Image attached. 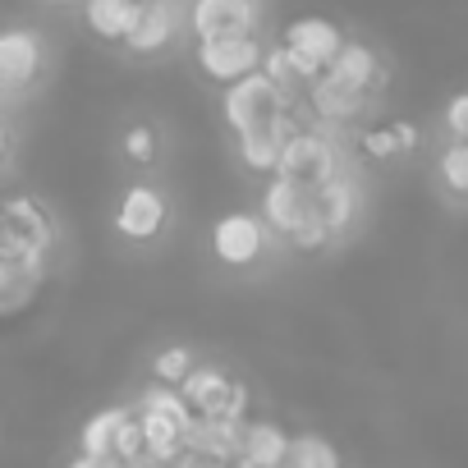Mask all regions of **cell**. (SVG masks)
<instances>
[{
	"mask_svg": "<svg viewBox=\"0 0 468 468\" xmlns=\"http://www.w3.org/2000/svg\"><path fill=\"white\" fill-rule=\"evenodd\" d=\"M225 468H253V463H244V459H234V463H225Z\"/></svg>",
	"mask_w": 468,
	"mask_h": 468,
	"instance_id": "28",
	"label": "cell"
},
{
	"mask_svg": "<svg viewBox=\"0 0 468 468\" xmlns=\"http://www.w3.org/2000/svg\"><path fill=\"white\" fill-rule=\"evenodd\" d=\"M322 74H326L331 83H340V88L367 97V92L377 88V79H381V65H377L372 47H363V42H345V47L335 51V60H331Z\"/></svg>",
	"mask_w": 468,
	"mask_h": 468,
	"instance_id": "13",
	"label": "cell"
},
{
	"mask_svg": "<svg viewBox=\"0 0 468 468\" xmlns=\"http://www.w3.org/2000/svg\"><path fill=\"white\" fill-rule=\"evenodd\" d=\"M124 418H129V409H101V413H92L88 422H83V431H79V450H83V459H111V445H115V431L124 427Z\"/></svg>",
	"mask_w": 468,
	"mask_h": 468,
	"instance_id": "19",
	"label": "cell"
},
{
	"mask_svg": "<svg viewBox=\"0 0 468 468\" xmlns=\"http://www.w3.org/2000/svg\"><path fill=\"white\" fill-rule=\"evenodd\" d=\"M0 161H5V124H0Z\"/></svg>",
	"mask_w": 468,
	"mask_h": 468,
	"instance_id": "27",
	"label": "cell"
},
{
	"mask_svg": "<svg viewBox=\"0 0 468 468\" xmlns=\"http://www.w3.org/2000/svg\"><path fill=\"white\" fill-rule=\"evenodd\" d=\"M152 147H156V143H152V129H129V133H124V152H129L133 161H147Z\"/></svg>",
	"mask_w": 468,
	"mask_h": 468,
	"instance_id": "25",
	"label": "cell"
},
{
	"mask_svg": "<svg viewBox=\"0 0 468 468\" xmlns=\"http://www.w3.org/2000/svg\"><path fill=\"white\" fill-rule=\"evenodd\" d=\"M262 65V47L258 37H216V42H197V69L211 83H239L249 74H258Z\"/></svg>",
	"mask_w": 468,
	"mask_h": 468,
	"instance_id": "6",
	"label": "cell"
},
{
	"mask_svg": "<svg viewBox=\"0 0 468 468\" xmlns=\"http://www.w3.org/2000/svg\"><path fill=\"white\" fill-rule=\"evenodd\" d=\"M445 129H450L459 143H468V92L450 97V106H445Z\"/></svg>",
	"mask_w": 468,
	"mask_h": 468,
	"instance_id": "23",
	"label": "cell"
},
{
	"mask_svg": "<svg viewBox=\"0 0 468 468\" xmlns=\"http://www.w3.org/2000/svg\"><path fill=\"white\" fill-rule=\"evenodd\" d=\"M317 211H313V188H303V184H294V179H271L267 184V193H262V220L271 225V229H281V234H294L313 220Z\"/></svg>",
	"mask_w": 468,
	"mask_h": 468,
	"instance_id": "10",
	"label": "cell"
},
{
	"mask_svg": "<svg viewBox=\"0 0 468 468\" xmlns=\"http://www.w3.org/2000/svg\"><path fill=\"white\" fill-rule=\"evenodd\" d=\"M69 468H120V463H111V459H83V454H79Z\"/></svg>",
	"mask_w": 468,
	"mask_h": 468,
	"instance_id": "26",
	"label": "cell"
},
{
	"mask_svg": "<svg viewBox=\"0 0 468 468\" xmlns=\"http://www.w3.org/2000/svg\"><path fill=\"white\" fill-rule=\"evenodd\" d=\"M188 24H193L197 42L253 37V28H258V5H253V0H193Z\"/></svg>",
	"mask_w": 468,
	"mask_h": 468,
	"instance_id": "7",
	"label": "cell"
},
{
	"mask_svg": "<svg viewBox=\"0 0 468 468\" xmlns=\"http://www.w3.org/2000/svg\"><path fill=\"white\" fill-rule=\"evenodd\" d=\"M161 220H165V202L147 184L129 188L124 202H120V211H115V229L124 234V239H152V234L161 229Z\"/></svg>",
	"mask_w": 468,
	"mask_h": 468,
	"instance_id": "12",
	"label": "cell"
},
{
	"mask_svg": "<svg viewBox=\"0 0 468 468\" xmlns=\"http://www.w3.org/2000/svg\"><path fill=\"white\" fill-rule=\"evenodd\" d=\"M308 101H313V115H317L322 124H349V120L367 106V97H358V92L331 83L326 74H317V79L308 83Z\"/></svg>",
	"mask_w": 468,
	"mask_h": 468,
	"instance_id": "16",
	"label": "cell"
},
{
	"mask_svg": "<svg viewBox=\"0 0 468 468\" xmlns=\"http://www.w3.org/2000/svg\"><path fill=\"white\" fill-rule=\"evenodd\" d=\"M354 207H358V188H354V179L345 170H335L326 184L313 188V211L326 225V234H340L354 220Z\"/></svg>",
	"mask_w": 468,
	"mask_h": 468,
	"instance_id": "14",
	"label": "cell"
},
{
	"mask_svg": "<svg viewBox=\"0 0 468 468\" xmlns=\"http://www.w3.org/2000/svg\"><path fill=\"white\" fill-rule=\"evenodd\" d=\"M47 249H51V225L28 197L0 207V262L19 271H37Z\"/></svg>",
	"mask_w": 468,
	"mask_h": 468,
	"instance_id": "1",
	"label": "cell"
},
{
	"mask_svg": "<svg viewBox=\"0 0 468 468\" xmlns=\"http://www.w3.org/2000/svg\"><path fill=\"white\" fill-rule=\"evenodd\" d=\"M42 69V37L28 28H5L0 33V83L5 88H24L33 83Z\"/></svg>",
	"mask_w": 468,
	"mask_h": 468,
	"instance_id": "11",
	"label": "cell"
},
{
	"mask_svg": "<svg viewBox=\"0 0 468 468\" xmlns=\"http://www.w3.org/2000/svg\"><path fill=\"white\" fill-rule=\"evenodd\" d=\"M138 5L143 0H83V19L97 37L106 42H124L133 19H138Z\"/></svg>",
	"mask_w": 468,
	"mask_h": 468,
	"instance_id": "18",
	"label": "cell"
},
{
	"mask_svg": "<svg viewBox=\"0 0 468 468\" xmlns=\"http://www.w3.org/2000/svg\"><path fill=\"white\" fill-rule=\"evenodd\" d=\"M335 170H340V152H335V143L322 129H299L294 138H285L281 161H276V175L281 179H294L303 188L326 184Z\"/></svg>",
	"mask_w": 468,
	"mask_h": 468,
	"instance_id": "3",
	"label": "cell"
},
{
	"mask_svg": "<svg viewBox=\"0 0 468 468\" xmlns=\"http://www.w3.org/2000/svg\"><path fill=\"white\" fill-rule=\"evenodd\" d=\"M170 33H175L170 0H143L138 19H133V28H129V37H124V47L138 51V56H152V51H161V47L170 42Z\"/></svg>",
	"mask_w": 468,
	"mask_h": 468,
	"instance_id": "15",
	"label": "cell"
},
{
	"mask_svg": "<svg viewBox=\"0 0 468 468\" xmlns=\"http://www.w3.org/2000/svg\"><path fill=\"white\" fill-rule=\"evenodd\" d=\"M290 450V436L276 422H244V441H239V459L253 468H281Z\"/></svg>",
	"mask_w": 468,
	"mask_h": 468,
	"instance_id": "17",
	"label": "cell"
},
{
	"mask_svg": "<svg viewBox=\"0 0 468 468\" xmlns=\"http://www.w3.org/2000/svg\"><path fill=\"white\" fill-rule=\"evenodd\" d=\"M281 468H340V450L322 436H294Z\"/></svg>",
	"mask_w": 468,
	"mask_h": 468,
	"instance_id": "20",
	"label": "cell"
},
{
	"mask_svg": "<svg viewBox=\"0 0 468 468\" xmlns=\"http://www.w3.org/2000/svg\"><path fill=\"white\" fill-rule=\"evenodd\" d=\"M239 441H244V422L239 418H197L184 431V454L207 459V463H234L239 459Z\"/></svg>",
	"mask_w": 468,
	"mask_h": 468,
	"instance_id": "9",
	"label": "cell"
},
{
	"mask_svg": "<svg viewBox=\"0 0 468 468\" xmlns=\"http://www.w3.org/2000/svg\"><path fill=\"white\" fill-rule=\"evenodd\" d=\"M184 404L197 413V418H239L244 422V409H249V390L239 381H229L225 372L216 367H193L179 386Z\"/></svg>",
	"mask_w": 468,
	"mask_h": 468,
	"instance_id": "4",
	"label": "cell"
},
{
	"mask_svg": "<svg viewBox=\"0 0 468 468\" xmlns=\"http://www.w3.org/2000/svg\"><path fill=\"white\" fill-rule=\"evenodd\" d=\"M211 249H216V258L229 262V267H249V262H258L262 249H267V225H262L258 216H249V211H229V216H220L216 229H211Z\"/></svg>",
	"mask_w": 468,
	"mask_h": 468,
	"instance_id": "8",
	"label": "cell"
},
{
	"mask_svg": "<svg viewBox=\"0 0 468 468\" xmlns=\"http://www.w3.org/2000/svg\"><path fill=\"white\" fill-rule=\"evenodd\" d=\"M285 111H290V97H285L262 69L249 74V79H239V83H229V92H225V120H229L234 133L271 129Z\"/></svg>",
	"mask_w": 468,
	"mask_h": 468,
	"instance_id": "2",
	"label": "cell"
},
{
	"mask_svg": "<svg viewBox=\"0 0 468 468\" xmlns=\"http://www.w3.org/2000/svg\"><path fill=\"white\" fill-rule=\"evenodd\" d=\"M152 372H156V381H161V386H179V381L193 372V354H188L184 345H179V349H165V354H156Z\"/></svg>",
	"mask_w": 468,
	"mask_h": 468,
	"instance_id": "22",
	"label": "cell"
},
{
	"mask_svg": "<svg viewBox=\"0 0 468 468\" xmlns=\"http://www.w3.org/2000/svg\"><path fill=\"white\" fill-rule=\"evenodd\" d=\"M363 152L367 156H395L399 147H395V133L390 129H367L363 133Z\"/></svg>",
	"mask_w": 468,
	"mask_h": 468,
	"instance_id": "24",
	"label": "cell"
},
{
	"mask_svg": "<svg viewBox=\"0 0 468 468\" xmlns=\"http://www.w3.org/2000/svg\"><path fill=\"white\" fill-rule=\"evenodd\" d=\"M281 47L290 51L294 74H299L303 83H313V79L335 60V51L345 47V37H340V28H335L331 19L308 15V19H294V24L285 28V42H281Z\"/></svg>",
	"mask_w": 468,
	"mask_h": 468,
	"instance_id": "5",
	"label": "cell"
},
{
	"mask_svg": "<svg viewBox=\"0 0 468 468\" xmlns=\"http://www.w3.org/2000/svg\"><path fill=\"white\" fill-rule=\"evenodd\" d=\"M441 184L454 197H468V143H450L441 152Z\"/></svg>",
	"mask_w": 468,
	"mask_h": 468,
	"instance_id": "21",
	"label": "cell"
}]
</instances>
